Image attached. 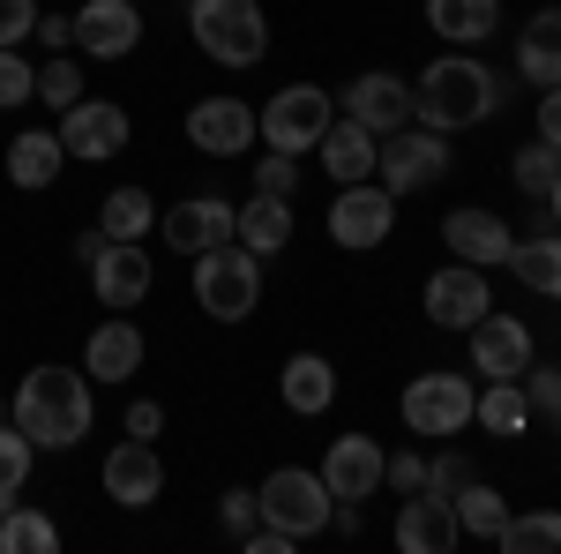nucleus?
I'll return each mask as SVG.
<instances>
[{
    "mask_svg": "<svg viewBox=\"0 0 561 554\" xmlns=\"http://www.w3.org/2000/svg\"><path fill=\"white\" fill-rule=\"evenodd\" d=\"M322 479H330V495L337 502H367L375 487H382V442L375 434H337L330 450H322Z\"/></svg>",
    "mask_w": 561,
    "mask_h": 554,
    "instance_id": "ddd939ff",
    "label": "nucleus"
},
{
    "mask_svg": "<svg viewBox=\"0 0 561 554\" xmlns=\"http://www.w3.org/2000/svg\"><path fill=\"white\" fill-rule=\"evenodd\" d=\"M240 547H248V554H293V547H300V540H293L285 524H255V532H248Z\"/></svg>",
    "mask_w": 561,
    "mask_h": 554,
    "instance_id": "a18cd8bd",
    "label": "nucleus"
},
{
    "mask_svg": "<svg viewBox=\"0 0 561 554\" xmlns=\"http://www.w3.org/2000/svg\"><path fill=\"white\" fill-rule=\"evenodd\" d=\"M510 172H517V188L531 195V203H547V195H554V180H561V150H554V143H524Z\"/></svg>",
    "mask_w": 561,
    "mask_h": 554,
    "instance_id": "c9c22d12",
    "label": "nucleus"
},
{
    "mask_svg": "<svg viewBox=\"0 0 561 554\" xmlns=\"http://www.w3.org/2000/svg\"><path fill=\"white\" fill-rule=\"evenodd\" d=\"M90 412H98V397H90V375H76V368H31L8 405V420L38 450H76L90 434Z\"/></svg>",
    "mask_w": 561,
    "mask_h": 554,
    "instance_id": "f257e3e1",
    "label": "nucleus"
},
{
    "mask_svg": "<svg viewBox=\"0 0 561 554\" xmlns=\"http://www.w3.org/2000/svg\"><path fill=\"white\" fill-rule=\"evenodd\" d=\"M76 45H83L90 60H121L142 45V15H135V0H90L76 8Z\"/></svg>",
    "mask_w": 561,
    "mask_h": 554,
    "instance_id": "6ab92c4d",
    "label": "nucleus"
},
{
    "mask_svg": "<svg viewBox=\"0 0 561 554\" xmlns=\"http://www.w3.org/2000/svg\"><path fill=\"white\" fill-rule=\"evenodd\" d=\"M60 158H68V150H60V135H15V143H8V180H15V188H53V180H60Z\"/></svg>",
    "mask_w": 561,
    "mask_h": 554,
    "instance_id": "cd10ccee",
    "label": "nucleus"
},
{
    "mask_svg": "<svg viewBox=\"0 0 561 554\" xmlns=\"http://www.w3.org/2000/svg\"><path fill=\"white\" fill-rule=\"evenodd\" d=\"M547 211H554V225H561V180H554V195H547Z\"/></svg>",
    "mask_w": 561,
    "mask_h": 554,
    "instance_id": "603ef678",
    "label": "nucleus"
},
{
    "mask_svg": "<svg viewBox=\"0 0 561 554\" xmlns=\"http://www.w3.org/2000/svg\"><path fill=\"white\" fill-rule=\"evenodd\" d=\"M517 76L539 90H561V8H539L517 38Z\"/></svg>",
    "mask_w": 561,
    "mask_h": 554,
    "instance_id": "b1692460",
    "label": "nucleus"
},
{
    "mask_svg": "<svg viewBox=\"0 0 561 554\" xmlns=\"http://www.w3.org/2000/svg\"><path fill=\"white\" fill-rule=\"evenodd\" d=\"M232 225H240V203L232 195H187L165 211V240H173L180 256H203L217 240H232Z\"/></svg>",
    "mask_w": 561,
    "mask_h": 554,
    "instance_id": "f3484780",
    "label": "nucleus"
},
{
    "mask_svg": "<svg viewBox=\"0 0 561 554\" xmlns=\"http://www.w3.org/2000/svg\"><path fill=\"white\" fill-rule=\"evenodd\" d=\"M389 225H397V195H389L382 180L337 188V203H330V240H337V248H382Z\"/></svg>",
    "mask_w": 561,
    "mask_h": 554,
    "instance_id": "1a4fd4ad",
    "label": "nucleus"
},
{
    "mask_svg": "<svg viewBox=\"0 0 561 554\" xmlns=\"http://www.w3.org/2000/svg\"><path fill=\"white\" fill-rule=\"evenodd\" d=\"M255 135H262V121H255V105H240V98H203L187 113V143L210 150V158H240Z\"/></svg>",
    "mask_w": 561,
    "mask_h": 554,
    "instance_id": "2eb2a0df",
    "label": "nucleus"
},
{
    "mask_svg": "<svg viewBox=\"0 0 561 554\" xmlns=\"http://www.w3.org/2000/svg\"><path fill=\"white\" fill-rule=\"evenodd\" d=\"M105 495H113L121 510H150V502L165 495V457H158L142 434H128V442L105 457Z\"/></svg>",
    "mask_w": 561,
    "mask_h": 554,
    "instance_id": "4468645a",
    "label": "nucleus"
},
{
    "mask_svg": "<svg viewBox=\"0 0 561 554\" xmlns=\"http://www.w3.org/2000/svg\"><path fill=\"white\" fill-rule=\"evenodd\" d=\"M472 420L486 427V434H524V420H531V397H524V375H517V383H486V389H479Z\"/></svg>",
    "mask_w": 561,
    "mask_h": 554,
    "instance_id": "c756f323",
    "label": "nucleus"
},
{
    "mask_svg": "<svg viewBox=\"0 0 561 554\" xmlns=\"http://www.w3.org/2000/svg\"><path fill=\"white\" fill-rule=\"evenodd\" d=\"M31 38H45L53 53H68V45H76V15H45L38 8V31H31Z\"/></svg>",
    "mask_w": 561,
    "mask_h": 554,
    "instance_id": "49530a36",
    "label": "nucleus"
},
{
    "mask_svg": "<svg viewBox=\"0 0 561 554\" xmlns=\"http://www.w3.org/2000/svg\"><path fill=\"white\" fill-rule=\"evenodd\" d=\"M465 479H472L465 457H434V465H427V495H449V502H457V487H465Z\"/></svg>",
    "mask_w": 561,
    "mask_h": 554,
    "instance_id": "c03bdc74",
    "label": "nucleus"
},
{
    "mask_svg": "<svg viewBox=\"0 0 561 554\" xmlns=\"http://www.w3.org/2000/svg\"><path fill=\"white\" fill-rule=\"evenodd\" d=\"M255 502H262V524H285L293 540H314V532H330V502H337V495H330L322 472L285 465L255 487Z\"/></svg>",
    "mask_w": 561,
    "mask_h": 554,
    "instance_id": "39448f33",
    "label": "nucleus"
},
{
    "mask_svg": "<svg viewBox=\"0 0 561 554\" xmlns=\"http://www.w3.org/2000/svg\"><path fill=\"white\" fill-rule=\"evenodd\" d=\"M442 240H449V256H457V262H479V270L510 262V248H517V233H510L494 211H449V217H442Z\"/></svg>",
    "mask_w": 561,
    "mask_h": 554,
    "instance_id": "aec40b11",
    "label": "nucleus"
},
{
    "mask_svg": "<svg viewBox=\"0 0 561 554\" xmlns=\"http://www.w3.org/2000/svg\"><path fill=\"white\" fill-rule=\"evenodd\" d=\"M232 240H240L248 256H285V248H293V195H262L255 188V203H240Z\"/></svg>",
    "mask_w": 561,
    "mask_h": 554,
    "instance_id": "5701e85b",
    "label": "nucleus"
},
{
    "mask_svg": "<svg viewBox=\"0 0 561 554\" xmlns=\"http://www.w3.org/2000/svg\"><path fill=\"white\" fill-rule=\"evenodd\" d=\"M158 427H165V405L135 397V405H128V434H142V442H158Z\"/></svg>",
    "mask_w": 561,
    "mask_h": 554,
    "instance_id": "de8ad7c7",
    "label": "nucleus"
},
{
    "mask_svg": "<svg viewBox=\"0 0 561 554\" xmlns=\"http://www.w3.org/2000/svg\"><path fill=\"white\" fill-rule=\"evenodd\" d=\"M524 368H531V330H524L517 315H479L472 323V375L479 383H517Z\"/></svg>",
    "mask_w": 561,
    "mask_h": 554,
    "instance_id": "9d476101",
    "label": "nucleus"
},
{
    "mask_svg": "<svg viewBox=\"0 0 561 554\" xmlns=\"http://www.w3.org/2000/svg\"><path fill=\"white\" fill-rule=\"evenodd\" d=\"M255 188L262 195H300V158H285V150L255 158Z\"/></svg>",
    "mask_w": 561,
    "mask_h": 554,
    "instance_id": "58836bf2",
    "label": "nucleus"
},
{
    "mask_svg": "<svg viewBox=\"0 0 561 554\" xmlns=\"http://www.w3.org/2000/svg\"><path fill=\"white\" fill-rule=\"evenodd\" d=\"M0 420H8V405H0Z\"/></svg>",
    "mask_w": 561,
    "mask_h": 554,
    "instance_id": "864d4df0",
    "label": "nucleus"
},
{
    "mask_svg": "<svg viewBox=\"0 0 561 554\" xmlns=\"http://www.w3.org/2000/svg\"><path fill=\"white\" fill-rule=\"evenodd\" d=\"M187 23H195V45H203L210 60H225V68H255L262 53H270L262 0H195Z\"/></svg>",
    "mask_w": 561,
    "mask_h": 554,
    "instance_id": "20e7f679",
    "label": "nucleus"
},
{
    "mask_svg": "<svg viewBox=\"0 0 561 554\" xmlns=\"http://www.w3.org/2000/svg\"><path fill=\"white\" fill-rule=\"evenodd\" d=\"M90 293L105 299L113 315H128L135 299L150 293V256H142V240H105V256L90 262Z\"/></svg>",
    "mask_w": 561,
    "mask_h": 554,
    "instance_id": "a211bd4d",
    "label": "nucleus"
},
{
    "mask_svg": "<svg viewBox=\"0 0 561 554\" xmlns=\"http://www.w3.org/2000/svg\"><path fill=\"white\" fill-rule=\"evenodd\" d=\"M330 397H337V368L322 352H293L285 360V405L293 412H330Z\"/></svg>",
    "mask_w": 561,
    "mask_h": 554,
    "instance_id": "a878e982",
    "label": "nucleus"
},
{
    "mask_svg": "<svg viewBox=\"0 0 561 554\" xmlns=\"http://www.w3.org/2000/svg\"><path fill=\"white\" fill-rule=\"evenodd\" d=\"M217 517H225V532H232V540H248V532L262 524V502H255V487H232V495L217 502Z\"/></svg>",
    "mask_w": 561,
    "mask_h": 554,
    "instance_id": "ea45409f",
    "label": "nucleus"
},
{
    "mask_svg": "<svg viewBox=\"0 0 561 554\" xmlns=\"http://www.w3.org/2000/svg\"><path fill=\"white\" fill-rule=\"evenodd\" d=\"M494 105H502V83L479 68L472 53H442L427 76L412 83V121H427V128H442V135L479 128Z\"/></svg>",
    "mask_w": 561,
    "mask_h": 554,
    "instance_id": "f03ea898",
    "label": "nucleus"
},
{
    "mask_svg": "<svg viewBox=\"0 0 561 554\" xmlns=\"http://www.w3.org/2000/svg\"><path fill=\"white\" fill-rule=\"evenodd\" d=\"M427 23L449 45H479L494 23H502V0H427Z\"/></svg>",
    "mask_w": 561,
    "mask_h": 554,
    "instance_id": "bb28decb",
    "label": "nucleus"
},
{
    "mask_svg": "<svg viewBox=\"0 0 561 554\" xmlns=\"http://www.w3.org/2000/svg\"><path fill=\"white\" fill-rule=\"evenodd\" d=\"M255 121H262V143H270V150L300 158V150H314V143L330 135L337 105H330V90H322V83H285V90H277V98L255 113Z\"/></svg>",
    "mask_w": 561,
    "mask_h": 554,
    "instance_id": "423d86ee",
    "label": "nucleus"
},
{
    "mask_svg": "<svg viewBox=\"0 0 561 554\" xmlns=\"http://www.w3.org/2000/svg\"><path fill=\"white\" fill-rule=\"evenodd\" d=\"M465 540V524H457V502L449 495H404V510H397V547L404 554H449Z\"/></svg>",
    "mask_w": 561,
    "mask_h": 554,
    "instance_id": "dca6fc26",
    "label": "nucleus"
},
{
    "mask_svg": "<svg viewBox=\"0 0 561 554\" xmlns=\"http://www.w3.org/2000/svg\"><path fill=\"white\" fill-rule=\"evenodd\" d=\"M135 368H142V330L135 323H98V338L83 352V375L90 383H128Z\"/></svg>",
    "mask_w": 561,
    "mask_h": 554,
    "instance_id": "393cba45",
    "label": "nucleus"
},
{
    "mask_svg": "<svg viewBox=\"0 0 561 554\" xmlns=\"http://www.w3.org/2000/svg\"><path fill=\"white\" fill-rule=\"evenodd\" d=\"M195 299L210 323H248L262 299V256H248L240 240H217L195 256Z\"/></svg>",
    "mask_w": 561,
    "mask_h": 554,
    "instance_id": "7ed1b4c3",
    "label": "nucleus"
},
{
    "mask_svg": "<svg viewBox=\"0 0 561 554\" xmlns=\"http://www.w3.org/2000/svg\"><path fill=\"white\" fill-rule=\"evenodd\" d=\"M524 397H531L547 420H561V368H539V375L524 368Z\"/></svg>",
    "mask_w": 561,
    "mask_h": 554,
    "instance_id": "37998d69",
    "label": "nucleus"
},
{
    "mask_svg": "<svg viewBox=\"0 0 561 554\" xmlns=\"http://www.w3.org/2000/svg\"><path fill=\"white\" fill-rule=\"evenodd\" d=\"M38 98H45V105H53V113H68V105L83 98V68H76L68 53H53V60H45V68H38Z\"/></svg>",
    "mask_w": 561,
    "mask_h": 554,
    "instance_id": "e433bc0d",
    "label": "nucleus"
},
{
    "mask_svg": "<svg viewBox=\"0 0 561 554\" xmlns=\"http://www.w3.org/2000/svg\"><path fill=\"white\" fill-rule=\"evenodd\" d=\"M457 524H465V532H479V540H494V532L510 524V502H502L486 479H465V487H457Z\"/></svg>",
    "mask_w": 561,
    "mask_h": 554,
    "instance_id": "473e14b6",
    "label": "nucleus"
},
{
    "mask_svg": "<svg viewBox=\"0 0 561 554\" xmlns=\"http://www.w3.org/2000/svg\"><path fill=\"white\" fill-rule=\"evenodd\" d=\"M510 270H517L524 285H539V293L561 299V240H517V248H510Z\"/></svg>",
    "mask_w": 561,
    "mask_h": 554,
    "instance_id": "f704fd0d",
    "label": "nucleus"
},
{
    "mask_svg": "<svg viewBox=\"0 0 561 554\" xmlns=\"http://www.w3.org/2000/svg\"><path fill=\"white\" fill-rule=\"evenodd\" d=\"M31 457H38V442L23 434L15 420H0V510L23 495V479H31Z\"/></svg>",
    "mask_w": 561,
    "mask_h": 554,
    "instance_id": "72a5a7b5",
    "label": "nucleus"
},
{
    "mask_svg": "<svg viewBox=\"0 0 561 554\" xmlns=\"http://www.w3.org/2000/svg\"><path fill=\"white\" fill-rule=\"evenodd\" d=\"M359 524H367V502H330V532L359 540Z\"/></svg>",
    "mask_w": 561,
    "mask_h": 554,
    "instance_id": "8fccbe9b",
    "label": "nucleus"
},
{
    "mask_svg": "<svg viewBox=\"0 0 561 554\" xmlns=\"http://www.w3.org/2000/svg\"><path fill=\"white\" fill-rule=\"evenodd\" d=\"M23 98H38V68H31L15 45H0V113L23 105Z\"/></svg>",
    "mask_w": 561,
    "mask_h": 554,
    "instance_id": "4c0bfd02",
    "label": "nucleus"
},
{
    "mask_svg": "<svg viewBox=\"0 0 561 554\" xmlns=\"http://www.w3.org/2000/svg\"><path fill=\"white\" fill-rule=\"evenodd\" d=\"M60 150L83 158V166L113 158V150H128V113L105 105V98H76V105L60 113Z\"/></svg>",
    "mask_w": 561,
    "mask_h": 554,
    "instance_id": "f8f14e48",
    "label": "nucleus"
},
{
    "mask_svg": "<svg viewBox=\"0 0 561 554\" xmlns=\"http://www.w3.org/2000/svg\"><path fill=\"white\" fill-rule=\"evenodd\" d=\"M76 256H83V262L105 256V233H98V225H90V233H76Z\"/></svg>",
    "mask_w": 561,
    "mask_h": 554,
    "instance_id": "3c124183",
    "label": "nucleus"
},
{
    "mask_svg": "<svg viewBox=\"0 0 561 554\" xmlns=\"http://www.w3.org/2000/svg\"><path fill=\"white\" fill-rule=\"evenodd\" d=\"M38 31V0H0V45H23Z\"/></svg>",
    "mask_w": 561,
    "mask_h": 554,
    "instance_id": "79ce46f5",
    "label": "nucleus"
},
{
    "mask_svg": "<svg viewBox=\"0 0 561 554\" xmlns=\"http://www.w3.org/2000/svg\"><path fill=\"white\" fill-rule=\"evenodd\" d=\"M345 113L359 121V128H375V135H389V128H404L412 121V83L404 76H359V83H345Z\"/></svg>",
    "mask_w": 561,
    "mask_h": 554,
    "instance_id": "412c9836",
    "label": "nucleus"
},
{
    "mask_svg": "<svg viewBox=\"0 0 561 554\" xmlns=\"http://www.w3.org/2000/svg\"><path fill=\"white\" fill-rule=\"evenodd\" d=\"M382 487H397V495H420V487H427V457H420V450H397V457H382Z\"/></svg>",
    "mask_w": 561,
    "mask_h": 554,
    "instance_id": "a19ab883",
    "label": "nucleus"
},
{
    "mask_svg": "<svg viewBox=\"0 0 561 554\" xmlns=\"http://www.w3.org/2000/svg\"><path fill=\"white\" fill-rule=\"evenodd\" d=\"M472 405H479L472 375L434 368V375H420V383L404 389V427L427 434V442H442V434H465V427H472Z\"/></svg>",
    "mask_w": 561,
    "mask_h": 554,
    "instance_id": "0eeeda50",
    "label": "nucleus"
},
{
    "mask_svg": "<svg viewBox=\"0 0 561 554\" xmlns=\"http://www.w3.org/2000/svg\"><path fill=\"white\" fill-rule=\"evenodd\" d=\"M150 225H158V211H150V195H142V188H113V195H105V211H98V233H105V240H142Z\"/></svg>",
    "mask_w": 561,
    "mask_h": 554,
    "instance_id": "7c9ffc66",
    "label": "nucleus"
},
{
    "mask_svg": "<svg viewBox=\"0 0 561 554\" xmlns=\"http://www.w3.org/2000/svg\"><path fill=\"white\" fill-rule=\"evenodd\" d=\"M375 172H382V188L389 195H412V188H434L442 172H449V143H442V128H389V143L375 150Z\"/></svg>",
    "mask_w": 561,
    "mask_h": 554,
    "instance_id": "6e6552de",
    "label": "nucleus"
},
{
    "mask_svg": "<svg viewBox=\"0 0 561 554\" xmlns=\"http://www.w3.org/2000/svg\"><path fill=\"white\" fill-rule=\"evenodd\" d=\"M53 547H60V524L45 510H31V502L0 510V554H53Z\"/></svg>",
    "mask_w": 561,
    "mask_h": 554,
    "instance_id": "c85d7f7f",
    "label": "nucleus"
},
{
    "mask_svg": "<svg viewBox=\"0 0 561 554\" xmlns=\"http://www.w3.org/2000/svg\"><path fill=\"white\" fill-rule=\"evenodd\" d=\"M486 307H494V285L479 262H449L427 278V323H442V330H472Z\"/></svg>",
    "mask_w": 561,
    "mask_h": 554,
    "instance_id": "9b49d317",
    "label": "nucleus"
},
{
    "mask_svg": "<svg viewBox=\"0 0 561 554\" xmlns=\"http://www.w3.org/2000/svg\"><path fill=\"white\" fill-rule=\"evenodd\" d=\"M539 143L561 150V90H539Z\"/></svg>",
    "mask_w": 561,
    "mask_h": 554,
    "instance_id": "09e8293b",
    "label": "nucleus"
},
{
    "mask_svg": "<svg viewBox=\"0 0 561 554\" xmlns=\"http://www.w3.org/2000/svg\"><path fill=\"white\" fill-rule=\"evenodd\" d=\"M502 554H561V510H531V517H510L494 532Z\"/></svg>",
    "mask_w": 561,
    "mask_h": 554,
    "instance_id": "2f4dec72",
    "label": "nucleus"
},
{
    "mask_svg": "<svg viewBox=\"0 0 561 554\" xmlns=\"http://www.w3.org/2000/svg\"><path fill=\"white\" fill-rule=\"evenodd\" d=\"M314 150H322V172H330L337 188H352V180H375V150H382V143H375V128H359L345 113V121H330V135H322Z\"/></svg>",
    "mask_w": 561,
    "mask_h": 554,
    "instance_id": "4be33fe9",
    "label": "nucleus"
}]
</instances>
